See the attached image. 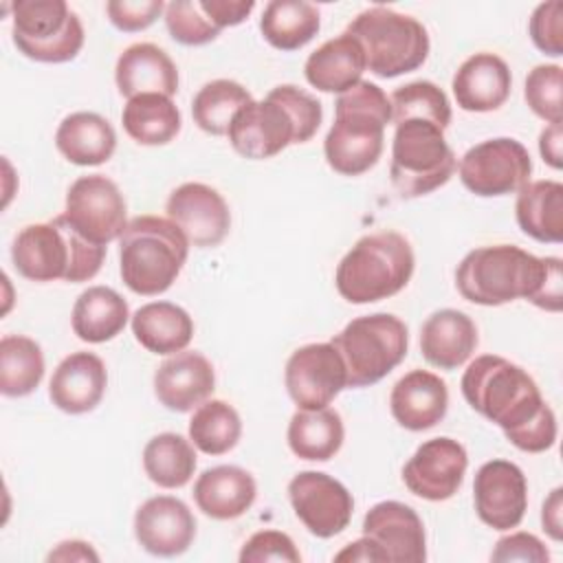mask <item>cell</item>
Returning <instances> with one entry per match:
<instances>
[{
	"label": "cell",
	"instance_id": "32",
	"mask_svg": "<svg viewBox=\"0 0 563 563\" xmlns=\"http://www.w3.org/2000/svg\"><path fill=\"white\" fill-rule=\"evenodd\" d=\"M130 310L125 299L108 286H90L73 306V332L86 343H106L128 323Z\"/></svg>",
	"mask_w": 563,
	"mask_h": 563
},
{
	"label": "cell",
	"instance_id": "25",
	"mask_svg": "<svg viewBox=\"0 0 563 563\" xmlns=\"http://www.w3.org/2000/svg\"><path fill=\"white\" fill-rule=\"evenodd\" d=\"M117 88L123 97L136 95H165L172 97L178 90V70L172 57L150 42L128 46L114 68Z\"/></svg>",
	"mask_w": 563,
	"mask_h": 563
},
{
	"label": "cell",
	"instance_id": "14",
	"mask_svg": "<svg viewBox=\"0 0 563 563\" xmlns=\"http://www.w3.org/2000/svg\"><path fill=\"white\" fill-rule=\"evenodd\" d=\"M288 497L299 521L319 539L343 532L354 512L352 493L321 471L297 473L288 484Z\"/></svg>",
	"mask_w": 563,
	"mask_h": 563
},
{
	"label": "cell",
	"instance_id": "5",
	"mask_svg": "<svg viewBox=\"0 0 563 563\" xmlns=\"http://www.w3.org/2000/svg\"><path fill=\"white\" fill-rule=\"evenodd\" d=\"M187 253L189 242L169 218L139 216L119 238L123 284L143 297L161 295L180 275Z\"/></svg>",
	"mask_w": 563,
	"mask_h": 563
},
{
	"label": "cell",
	"instance_id": "43",
	"mask_svg": "<svg viewBox=\"0 0 563 563\" xmlns=\"http://www.w3.org/2000/svg\"><path fill=\"white\" fill-rule=\"evenodd\" d=\"M528 29L534 46L541 53L550 57L563 55V2L559 0L541 2L532 11Z\"/></svg>",
	"mask_w": 563,
	"mask_h": 563
},
{
	"label": "cell",
	"instance_id": "31",
	"mask_svg": "<svg viewBox=\"0 0 563 563\" xmlns=\"http://www.w3.org/2000/svg\"><path fill=\"white\" fill-rule=\"evenodd\" d=\"M136 341L152 354L183 352L194 336V321L176 303L152 301L141 306L132 317Z\"/></svg>",
	"mask_w": 563,
	"mask_h": 563
},
{
	"label": "cell",
	"instance_id": "52",
	"mask_svg": "<svg viewBox=\"0 0 563 563\" xmlns=\"http://www.w3.org/2000/svg\"><path fill=\"white\" fill-rule=\"evenodd\" d=\"M334 561H376V563H383L378 550L374 548V543L367 537H361L358 541L347 543L339 554H334Z\"/></svg>",
	"mask_w": 563,
	"mask_h": 563
},
{
	"label": "cell",
	"instance_id": "9",
	"mask_svg": "<svg viewBox=\"0 0 563 563\" xmlns=\"http://www.w3.org/2000/svg\"><path fill=\"white\" fill-rule=\"evenodd\" d=\"M455 165V154L442 128L422 119L396 123L389 176L402 198H420L435 191L449 183Z\"/></svg>",
	"mask_w": 563,
	"mask_h": 563
},
{
	"label": "cell",
	"instance_id": "15",
	"mask_svg": "<svg viewBox=\"0 0 563 563\" xmlns=\"http://www.w3.org/2000/svg\"><path fill=\"white\" fill-rule=\"evenodd\" d=\"M286 389L299 409L328 407L347 387L345 365L332 343H308L295 350L284 372Z\"/></svg>",
	"mask_w": 563,
	"mask_h": 563
},
{
	"label": "cell",
	"instance_id": "50",
	"mask_svg": "<svg viewBox=\"0 0 563 563\" xmlns=\"http://www.w3.org/2000/svg\"><path fill=\"white\" fill-rule=\"evenodd\" d=\"M561 147H563V132H561V123H552L548 125L541 134H539V152L543 156V161L554 167V169H561L563 165V154H561Z\"/></svg>",
	"mask_w": 563,
	"mask_h": 563
},
{
	"label": "cell",
	"instance_id": "28",
	"mask_svg": "<svg viewBox=\"0 0 563 563\" xmlns=\"http://www.w3.org/2000/svg\"><path fill=\"white\" fill-rule=\"evenodd\" d=\"M365 70V53L361 44L345 31L323 42L306 59L303 73L312 88L321 92H345L361 81Z\"/></svg>",
	"mask_w": 563,
	"mask_h": 563
},
{
	"label": "cell",
	"instance_id": "45",
	"mask_svg": "<svg viewBox=\"0 0 563 563\" xmlns=\"http://www.w3.org/2000/svg\"><path fill=\"white\" fill-rule=\"evenodd\" d=\"M110 22L125 33H136L156 22V18L165 11L161 0H110L106 4Z\"/></svg>",
	"mask_w": 563,
	"mask_h": 563
},
{
	"label": "cell",
	"instance_id": "17",
	"mask_svg": "<svg viewBox=\"0 0 563 563\" xmlns=\"http://www.w3.org/2000/svg\"><path fill=\"white\" fill-rule=\"evenodd\" d=\"M473 501L477 517L493 530L517 528L528 508L523 471L508 460L482 464L473 482Z\"/></svg>",
	"mask_w": 563,
	"mask_h": 563
},
{
	"label": "cell",
	"instance_id": "1",
	"mask_svg": "<svg viewBox=\"0 0 563 563\" xmlns=\"http://www.w3.org/2000/svg\"><path fill=\"white\" fill-rule=\"evenodd\" d=\"M464 400L495 422L519 451L543 453L556 442V418L526 369L504 356H477L462 376Z\"/></svg>",
	"mask_w": 563,
	"mask_h": 563
},
{
	"label": "cell",
	"instance_id": "4",
	"mask_svg": "<svg viewBox=\"0 0 563 563\" xmlns=\"http://www.w3.org/2000/svg\"><path fill=\"white\" fill-rule=\"evenodd\" d=\"M106 257V246L84 238L62 213L51 222L24 227L11 246L15 271L31 282H88Z\"/></svg>",
	"mask_w": 563,
	"mask_h": 563
},
{
	"label": "cell",
	"instance_id": "30",
	"mask_svg": "<svg viewBox=\"0 0 563 563\" xmlns=\"http://www.w3.org/2000/svg\"><path fill=\"white\" fill-rule=\"evenodd\" d=\"M519 229L537 242L563 240V185L559 180L526 183L515 202Z\"/></svg>",
	"mask_w": 563,
	"mask_h": 563
},
{
	"label": "cell",
	"instance_id": "29",
	"mask_svg": "<svg viewBox=\"0 0 563 563\" xmlns=\"http://www.w3.org/2000/svg\"><path fill=\"white\" fill-rule=\"evenodd\" d=\"M55 145L59 154L73 165L90 167L106 163L117 147V134L108 119L97 112H73L68 114L57 132Z\"/></svg>",
	"mask_w": 563,
	"mask_h": 563
},
{
	"label": "cell",
	"instance_id": "47",
	"mask_svg": "<svg viewBox=\"0 0 563 563\" xmlns=\"http://www.w3.org/2000/svg\"><path fill=\"white\" fill-rule=\"evenodd\" d=\"M563 277H561V260L559 257H545V271L541 277L539 292L530 303L537 308L559 312L563 306Z\"/></svg>",
	"mask_w": 563,
	"mask_h": 563
},
{
	"label": "cell",
	"instance_id": "12",
	"mask_svg": "<svg viewBox=\"0 0 563 563\" xmlns=\"http://www.w3.org/2000/svg\"><path fill=\"white\" fill-rule=\"evenodd\" d=\"M462 185L482 198L508 196L530 183L532 161L528 150L508 136L473 145L460 161Z\"/></svg>",
	"mask_w": 563,
	"mask_h": 563
},
{
	"label": "cell",
	"instance_id": "10",
	"mask_svg": "<svg viewBox=\"0 0 563 563\" xmlns=\"http://www.w3.org/2000/svg\"><path fill=\"white\" fill-rule=\"evenodd\" d=\"M330 343L345 365L347 387H369L400 365L407 356L409 334L405 321L376 312L352 319Z\"/></svg>",
	"mask_w": 563,
	"mask_h": 563
},
{
	"label": "cell",
	"instance_id": "18",
	"mask_svg": "<svg viewBox=\"0 0 563 563\" xmlns=\"http://www.w3.org/2000/svg\"><path fill=\"white\" fill-rule=\"evenodd\" d=\"M165 211L187 242L200 249L218 246L231 227L229 205L205 183H185L176 187L167 198Z\"/></svg>",
	"mask_w": 563,
	"mask_h": 563
},
{
	"label": "cell",
	"instance_id": "26",
	"mask_svg": "<svg viewBox=\"0 0 563 563\" xmlns=\"http://www.w3.org/2000/svg\"><path fill=\"white\" fill-rule=\"evenodd\" d=\"M477 347V328L460 310L444 308L427 317L420 328V352L427 363L440 369H457Z\"/></svg>",
	"mask_w": 563,
	"mask_h": 563
},
{
	"label": "cell",
	"instance_id": "16",
	"mask_svg": "<svg viewBox=\"0 0 563 563\" xmlns=\"http://www.w3.org/2000/svg\"><path fill=\"white\" fill-rule=\"evenodd\" d=\"M468 466L464 446L453 438H431L422 442L402 468V482L416 497L444 501L453 497Z\"/></svg>",
	"mask_w": 563,
	"mask_h": 563
},
{
	"label": "cell",
	"instance_id": "2",
	"mask_svg": "<svg viewBox=\"0 0 563 563\" xmlns=\"http://www.w3.org/2000/svg\"><path fill=\"white\" fill-rule=\"evenodd\" d=\"M323 119L321 103L306 90L284 84L266 99L246 103L229 128L233 150L253 161H264L292 143L310 141Z\"/></svg>",
	"mask_w": 563,
	"mask_h": 563
},
{
	"label": "cell",
	"instance_id": "19",
	"mask_svg": "<svg viewBox=\"0 0 563 563\" xmlns=\"http://www.w3.org/2000/svg\"><path fill=\"white\" fill-rule=\"evenodd\" d=\"M367 537L383 563H422L427 559L424 526L418 512L400 501H380L363 519Z\"/></svg>",
	"mask_w": 563,
	"mask_h": 563
},
{
	"label": "cell",
	"instance_id": "13",
	"mask_svg": "<svg viewBox=\"0 0 563 563\" xmlns=\"http://www.w3.org/2000/svg\"><path fill=\"white\" fill-rule=\"evenodd\" d=\"M125 200L117 183L103 174L79 176L66 194L64 216L90 242L106 246L128 227Z\"/></svg>",
	"mask_w": 563,
	"mask_h": 563
},
{
	"label": "cell",
	"instance_id": "33",
	"mask_svg": "<svg viewBox=\"0 0 563 563\" xmlns=\"http://www.w3.org/2000/svg\"><path fill=\"white\" fill-rule=\"evenodd\" d=\"M343 420L334 409H299L288 424L290 451L310 462H328L343 444Z\"/></svg>",
	"mask_w": 563,
	"mask_h": 563
},
{
	"label": "cell",
	"instance_id": "36",
	"mask_svg": "<svg viewBox=\"0 0 563 563\" xmlns=\"http://www.w3.org/2000/svg\"><path fill=\"white\" fill-rule=\"evenodd\" d=\"M143 468L161 488H180L196 471L194 444L178 433H158L143 449Z\"/></svg>",
	"mask_w": 563,
	"mask_h": 563
},
{
	"label": "cell",
	"instance_id": "46",
	"mask_svg": "<svg viewBox=\"0 0 563 563\" xmlns=\"http://www.w3.org/2000/svg\"><path fill=\"white\" fill-rule=\"evenodd\" d=\"M493 561H523V563H548L550 561V552L548 548L541 543V539H537L530 532H512L506 534L497 541L493 554Z\"/></svg>",
	"mask_w": 563,
	"mask_h": 563
},
{
	"label": "cell",
	"instance_id": "42",
	"mask_svg": "<svg viewBox=\"0 0 563 563\" xmlns=\"http://www.w3.org/2000/svg\"><path fill=\"white\" fill-rule=\"evenodd\" d=\"M526 101L530 110L552 123H561L563 103H561V66L559 64H539L526 77Z\"/></svg>",
	"mask_w": 563,
	"mask_h": 563
},
{
	"label": "cell",
	"instance_id": "37",
	"mask_svg": "<svg viewBox=\"0 0 563 563\" xmlns=\"http://www.w3.org/2000/svg\"><path fill=\"white\" fill-rule=\"evenodd\" d=\"M251 101L253 97L242 84L231 79H213L196 92L191 101V117L202 132L222 136L229 134L235 114Z\"/></svg>",
	"mask_w": 563,
	"mask_h": 563
},
{
	"label": "cell",
	"instance_id": "51",
	"mask_svg": "<svg viewBox=\"0 0 563 563\" xmlns=\"http://www.w3.org/2000/svg\"><path fill=\"white\" fill-rule=\"evenodd\" d=\"M48 561H99V554L84 541H62Z\"/></svg>",
	"mask_w": 563,
	"mask_h": 563
},
{
	"label": "cell",
	"instance_id": "22",
	"mask_svg": "<svg viewBox=\"0 0 563 563\" xmlns=\"http://www.w3.org/2000/svg\"><path fill=\"white\" fill-rule=\"evenodd\" d=\"M389 409L400 427L409 431H427L446 416V383L433 372L411 369L394 385Z\"/></svg>",
	"mask_w": 563,
	"mask_h": 563
},
{
	"label": "cell",
	"instance_id": "35",
	"mask_svg": "<svg viewBox=\"0 0 563 563\" xmlns=\"http://www.w3.org/2000/svg\"><path fill=\"white\" fill-rule=\"evenodd\" d=\"M321 26L317 7L303 0H273L264 7L260 31L264 40L279 51H297L306 46Z\"/></svg>",
	"mask_w": 563,
	"mask_h": 563
},
{
	"label": "cell",
	"instance_id": "7",
	"mask_svg": "<svg viewBox=\"0 0 563 563\" xmlns=\"http://www.w3.org/2000/svg\"><path fill=\"white\" fill-rule=\"evenodd\" d=\"M543 271L545 257H537L519 246H482L460 262L455 286L466 301L479 306H501L515 299L532 301Z\"/></svg>",
	"mask_w": 563,
	"mask_h": 563
},
{
	"label": "cell",
	"instance_id": "11",
	"mask_svg": "<svg viewBox=\"0 0 563 563\" xmlns=\"http://www.w3.org/2000/svg\"><path fill=\"white\" fill-rule=\"evenodd\" d=\"M13 44L42 64H62L84 46V26L64 0H18L11 4Z\"/></svg>",
	"mask_w": 563,
	"mask_h": 563
},
{
	"label": "cell",
	"instance_id": "41",
	"mask_svg": "<svg viewBox=\"0 0 563 563\" xmlns=\"http://www.w3.org/2000/svg\"><path fill=\"white\" fill-rule=\"evenodd\" d=\"M165 24L174 42L202 46L220 35V29L202 11L200 0H174L165 4Z\"/></svg>",
	"mask_w": 563,
	"mask_h": 563
},
{
	"label": "cell",
	"instance_id": "3",
	"mask_svg": "<svg viewBox=\"0 0 563 563\" xmlns=\"http://www.w3.org/2000/svg\"><path fill=\"white\" fill-rule=\"evenodd\" d=\"M391 121V103L380 86L358 81L341 92L334 103V123L325 134L323 152L328 165L341 176H361L372 169Z\"/></svg>",
	"mask_w": 563,
	"mask_h": 563
},
{
	"label": "cell",
	"instance_id": "8",
	"mask_svg": "<svg viewBox=\"0 0 563 563\" xmlns=\"http://www.w3.org/2000/svg\"><path fill=\"white\" fill-rule=\"evenodd\" d=\"M347 33L365 53V68L376 77H398L420 68L429 55L427 29L411 15L385 7L361 11Z\"/></svg>",
	"mask_w": 563,
	"mask_h": 563
},
{
	"label": "cell",
	"instance_id": "23",
	"mask_svg": "<svg viewBox=\"0 0 563 563\" xmlns=\"http://www.w3.org/2000/svg\"><path fill=\"white\" fill-rule=\"evenodd\" d=\"M106 385L108 372L103 361L92 352H75L55 367L48 396L57 409L77 416L92 411L101 402Z\"/></svg>",
	"mask_w": 563,
	"mask_h": 563
},
{
	"label": "cell",
	"instance_id": "27",
	"mask_svg": "<svg viewBox=\"0 0 563 563\" xmlns=\"http://www.w3.org/2000/svg\"><path fill=\"white\" fill-rule=\"evenodd\" d=\"M255 495L257 486L253 475L231 464L202 471L194 484L196 506L218 521L242 517L253 506Z\"/></svg>",
	"mask_w": 563,
	"mask_h": 563
},
{
	"label": "cell",
	"instance_id": "21",
	"mask_svg": "<svg viewBox=\"0 0 563 563\" xmlns=\"http://www.w3.org/2000/svg\"><path fill=\"white\" fill-rule=\"evenodd\" d=\"M216 387L213 365L200 352H176L154 374V394L169 411L185 413L202 405Z\"/></svg>",
	"mask_w": 563,
	"mask_h": 563
},
{
	"label": "cell",
	"instance_id": "40",
	"mask_svg": "<svg viewBox=\"0 0 563 563\" xmlns=\"http://www.w3.org/2000/svg\"><path fill=\"white\" fill-rule=\"evenodd\" d=\"M389 103L394 125L407 119H422L446 130L451 123V103L444 90L431 81H411L396 88L389 97Z\"/></svg>",
	"mask_w": 563,
	"mask_h": 563
},
{
	"label": "cell",
	"instance_id": "6",
	"mask_svg": "<svg viewBox=\"0 0 563 563\" xmlns=\"http://www.w3.org/2000/svg\"><path fill=\"white\" fill-rule=\"evenodd\" d=\"M413 251L405 235L380 231L361 238L339 262L334 284L350 303H374L400 292L413 275Z\"/></svg>",
	"mask_w": 563,
	"mask_h": 563
},
{
	"label": "cell",
	"instance_id": "48",
	"mask_svg": "<svg viewBox=\"0 0 563 563\" xmlns=\"http://www.w3.org/2000/svg\"><path fill=\"white\" fill-rule=\"evenodd\" d=\"M202 11L222 31L224 26H235L244 22L255 9L253 0H200Z\"/></svg>",
	"mask_w": 563,
	"mask_h": 563
},
{
	"label": "cell",
	"instance_id": "39",
	"mask_svg": "<svg viewBox=\"0 0 563 563\" xmlns=\"http://www.w3.org/2000/svg\"><path fill=\"white\" fill-rule=\"evenodd\" d=\"M242 435L238 411L224 400H205L189 420V440L207 455L229 453Z\"/></svg>",
	"mask_w": 563,
	"mask_h": 563
},
{
	"label": "cell",
	"instance_id": "49",
	"mask_svg": "<svg viewBox=\"0 0 563 563\" xmlns=\"http://www.w3.org/2000/svg\"><path fill=\"white\" fill-rule=\"evenodd\" d=\"M541 523H543V530L554 541L563 539V488H554L545 499L541 510Z\"/></svg>",
	"mask_w": 563,
	"mask_h": 563
},
{
	"label": "cell",
	"instance_id": "34",
	"mask_svg": "<svg viewBox=\"0 0 563 563\" xmlns=\"http://www.w3.org/2000/svg\"><path fill=\"white\" fill-rule=\"evenodd\" d=\"M123 130L141 145H165L180 132V112L172 97L136 95L121 112Z\"/></svg>",
	"mask_w": 563,
	"mask_h": 563
},
{
	"label": "cell",
	"instance_id": "24",
	"mask_svg": "<svg viewBox=\"0 0 563 563\" xmlns=\"http://www.w3.org/2000/svg\"><path fill=\"white\" fill-rule=\"evenodd\" d=\"M512 77L508 64L495 53H475L453 75V95L466 112H490L506 103Z\"/></svg>",
	"mask_w": 563,
	"mask_h": 563
},
{
	"label": "cell",
	"instance_id": "38",
	"mask_svg": "<svg viewBox=\"0 0 563 563\" xmlns=\"http://www.w3.org/2000/svg\"><path fill=\"white\" fill-rule=\"evenodd\" d=\"M44 376L42 347L22 334L0 341V391L9 398L29 396Z\"/></svg>",
	"mask_w": 563,
	"mask_h": 563
},
{
	"label": "cell",
	"instance_id": "20",
	"mask_svg": "<svg viewBox=\"0 0 563 563\" xmlns=\"http://www.w3.org/2000/svg\"><path fill=\"white\" fill-rule=\"evenodd\" d=\"M134 537L154 556H178L196 537V519L185 501L158 495L143 501L134 515Z\"/></svg>",
	"mask_w": 563,
	"mask_h": 563
},
{
	"label": "cell",
	"instance_id": "44",
	"mask_svg": "<svg viewBox=\"0 0 563 563\" xmlns=\"http://www.w3.org/2000/svg\"><path fill=\"white\" fill-rule=\"evenodd\" d=\"M264 561L299 563L301 554L286 532L260 530L242 545L240 563H264Z\"/></svg>",
	"mask_w": 563,
	"mask_h": 563
}]
</instances>
